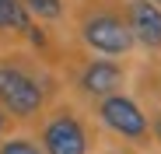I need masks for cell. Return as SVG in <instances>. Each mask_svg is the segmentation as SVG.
I'll return each instance as SVG.
<instances>
[{
  "instance_id": "cell-3",
  "label": "cell",
  "mask_w": 161,
  "mask_h": 154,
  "mask_svg": "<svg viewBox=\"0 0 161 154\" xmlns=\"http://www.w3.org/2000/svg\"><path fill=\"white\" fill-rule=\"evenodd\" d=\"M98 116L105 119V126L130 140H144L147 137V116L140 112V105L133 98H123V95H105L102 98V109Z\"/></svg>"
},
{
  "instance_id": "cell-8",
  "label": "cell",
  "mask_w": 161,
  "mask_h": 154,
  "mask_svg": "<svg viewBox=\"0 0 161 154\" xmlns=\"http://www.w3.org/2000/svg\"><path fill=\"white\" fill-rule=\"evenodd\" d=\"M25 7H28V14L42 18V21H53L63 14V0H21Z\"/></svg>"
},
{
  "instance_id": "cell-4",
  "label": "cell",
  "mask_w": 161,
  "mask_h": 154,
  "mask_svg": "<svg viewBox=\"0 0 161 154\" xmlns=\"http://www.w3.org/2000/svg\"><path fill=\"white\" fill-rule=\"evenodd\" d=\"M46 154H88V133L74 112H56L42 130Z\"/></svg>"
},
{
  "instance_id": "cell-11",
  "label": "cell",
  "mask_w": 161,
  "mask_h": 154,
  "mask_svg": "<svg viewBox=\"0 0 161 154\" xmlns=\"http://www.w3.org/2000/svg\"><path fill=\"white\" fill-rule=\"evenodd\" d=\"M158 137H161V119H158Z\"/></svg>"
},
{
  "instance_id": "cell-6",
  "label": "cell",
  "mask_w": 161,
  "mask_h": 154,
  "mask_svg": "<svg viewBox=\"0 0 161 154\" xmlns=\"http://www.w3.org/2000/svg\"><path fill=\"white\" fill-rule=\"evenodd\" d=\"M123 84V67L119 63H109V60H95L84 67V74H80V88H84L88 95H116Z\"/></svg>"
},
{
  "instance_id": "cell-10",
  "label": "cell",
  "mask_w": 161,
  "mask_h": 154,
  "mask_svg": "<svg viewBox=\"0 0 161 154\" xmlns=\"http://www.w3.org/2000/svg\"><path fill=\"white\" fill-rule=\"evenodd\" d=\"M4 126H7V119H4V112H0V133H4Z\"/></svg>"
},
{
  "instance_id": "cell-1",
  "label": "cell",
  "mask_w": 161,
  "mask_h": 154,
  "mask_svg": "<svg viewBox=\"0 0 161 154\" xmlns=\"http://www.w3.org/2000/svg\"><path fill=\"white\" fill-rule=\"evenodd\" d=\"M80 35H84V42L91 46V49H98V53H105V56H123V53H130L133 49V32H130V25L123 21V18H116V14H91L84 25H80Z\"/></svg>"
},
{
  "instance_id": "cell-7",
  "label": "cell",
  "mask_w": 161,
  "mask_h": 154,
  "mask_svg": "<svg viewBox=\"0 0 161 154\" xmlns=\"http://www.w3.org/2000/svg\"><path fill=\"white\" fill-rule=\"evenodd\" d=\"M0 28H18V32H32L28 7L21 0H0Z\"/></svg>"
},
{
  "instance_id": "cell-2",
  "label": "cell",
  "mask_w": 161,
  "mask_h": 154,
  "mask_svg": "<svg viewBox=\"0 0 161 154\" xmlns=\"http://www.w3.org/2000/svg\"><path fill=\"white\" fill-rule=\"evenodd\" d=\"M0 105L18 119H28L42 109V88L18 67H0Z\"/></svg>"
},
{
  "instance_id": "cell-9",
  "label": "cell",
  "mask_w": 161,
  "mask_h": 154,
  "mask_svg": "<svg viewBox=\"0 0 161 154\" xmlns=\"http://www.w3.org/2000/svg\"><path fill=\"white\" fill-rule=\"evenodd\" d=\"M0 154H42V147L32 144V140H25V137H14V140H7L0 147Z\"/></svg>"
},
{
  "instance_id": "cell-12",
  "label": "cell",
  "mask_w": 161,
  "mask_h": 154,
  "mask_svg": "<svg viewBox=\"0 0 161 154\" xmlns=\"http://www.w3.org/2000/svg\"><path fill=\"white\" fill-rule=\"evenodd\" d=\"M154 4H158V7H161V0H154Z\"/></svg>"
},
{
  "instance_id": "cell-5",
  "label": "cell",
  "mask_w": 161,
  "mask_h": 154,
  "mask_svg": "<svg viewBox=\"0 0 161 154\" xmlns=\"http://www.w3.org/2000/svg\"><path fill=\"white\" fill-rule=\"evenodd\" d=\"M130 32L140 46L161 49V7L154 0H133L130 4Z\"/></svg>"
}]
</instances>
